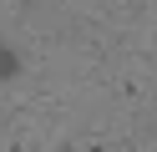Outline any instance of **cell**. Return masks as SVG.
<instances>
[{
	"label": "cell",
	"mask_w": 157,
	"mask_h": 152,
	"mask_svg": "<svg viewBox=\"0 0 157 152\" xmlns=\"http://www.w3.org/2000/svg\"><path fill=\"white\" fill-rule=\"evenodd\" d=\"M10 76H21V56L10 46H0V81H10Z\"/></svg>",
	"instance_id": "6da1fadb"
},
{
	"label": "cell",
	"mask_w": 157,
	"mask_h": 152,
	"mask_svg": "<svg viewBox=\"0 0 157 152\" xmlns=\"http://www.w3.org/2000/svg\"><path fill=\"white\" fill-rule=\"evenodd\" d=\"M86 152H101V147H86Z\"/></svg>",
	"instance_id": "7a4b0ae2"
},
{
	"label": "cell",
	"mask_w": 157,
	"mask_h": 152,
	"mask_svg": "<svg viewBox=\"0 0 157 152\" xmlns=\"http://www.w3.org/2000/svg\"><path fill=\"white\" fill-rule=\"evenodd\" d=\"M61 152H76V147H61Z\"/></svg>",
	"instance_id": "3957f363"
}]
</instances>
